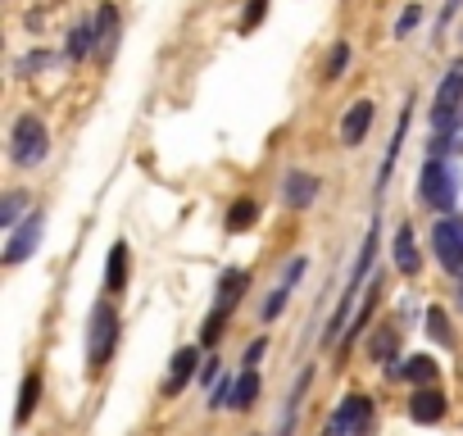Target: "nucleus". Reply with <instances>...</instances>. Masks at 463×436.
I'll return each instance as SVG.
<instances>
[{"mask_svg": "<svg viewBox=\"0 0 463 436\" xmlns=\"http://www.w3.org/2000/svg\"><path fill=\"white\" fill-rule=\"evenodd\" d=\"M114 341H118V314H114L109 305H96V314H91V346H87V364H91V373L105 368Z\"/></svg>", "mask_w": 463, "mask_h": 436, "instance_id": "f257e3e1", "label": "nucleus"}, {"mask_svg": "<svg viewBox=\"0 0 463 436\" xmlns=\"http://www.w3.org/2000/svg\"><path fill=\"white\" fill-rule=\"evenodd\" d=\"M46 128H42V118L37 114H24L19 123H14V164H24V168H33V164H42L46 159Z\"/></svg>", "mask_w": 463, "mask_h": 436, "instance_id": "f03ea898", "label": "nucleus"}, {"mask_svg": "<svg viewBox=\"0 0 463 436\" xmlns=\"http://www.w3.org/2000/svg\"><path fill=\"white\" fill-rule=\"evenodd\" d=\"M458 100H463V60H454L449 73H445L440 87H436V100H431V128H449Z\"/></svg>", "mask_w": 463, "mask_h": 436, "instance_id": "7ed1b4c3", "label": "nucleus"}, {"mask_svg": "<svg viewBox=\"0 0 463 436\" xmlns=\"http://www.w3.org/2000/svg\"><path fill=\"white\" fill-rule=\"evenodd\" d=\"M431 246H436L440 269H449V273L463 269V223H458V218H440L436 232H431Z\"/></svg>", "mask_w": 463, "mask_h": 436, "instance_id": "20e7f679", "label": "nucleus"}, {"mask_svg": "<svg viewBox=\"0 0 463 436\" xmlns=\"http://www.w3.org/2000/svg\"><path fill=\"white\" fill-rule=\"evenodd\" d=\"M368 418H373V404H368L364 395H345V400H341V409H336V413H332V422H327V436L364 431V427H368Z\"/></svg>", "mask_w": 463, "mask_h": 436, "instance_id": "39448f33", "label": "nucleus"}, {"mask_svg": "<svg viewBox=\"0 0 463 436\" xmlns=\"http://www.w3.org/2000/svg\"><path fill=\"white\" fill-rule=\"evenodd\" d=\"M422 200L436 204V209L454 204V186H449V173H445L440 159H427V168H422Z\"/></svg>", "mask_w": 463, "mask_h": 436, "instance_id": "423d86ee", "label": "nucleus"}, {"mask_svg": "<svg viewBox=\"0 0 463 436\" xmlns=\"http://www.w3.org/2000/svg\"><path fill=\"white\" fill-rule=\"evenodd\" d=\"M42 232H46V218H42V213H28V223H24V228L10 237V246H5V264H24V260L37 251Z\"/></svg>", "mask_w": 463, "mask_h": 436, "instance_id": "0eeeda50", "label": "nucleus"}, {"mask_svg": "<svg viewBox=\"0 0 463 436\" xmlns=\"http://www.w3.org/2000/svg\"><path fill=\"white\" fill-rule=\"evenodd\" d=\"M368 128H373V105H368V100H354V105L345 109V118H341V141H345V146H359V141L368 137Z\"/></svg>", "mask_w": 463, "mask_h": 436, "instance_id": "6e6552de", "label": "nucleus"}, {"mask_svg": "<svg viewBox=\"0 0 463 436\" xmlns=\"http://www.w3.org/2000/svg\"><path fill=\"white\" fill-rule=\"evenodd\" d=\"M409 413H413V422H436V418H445V395L431 391V386H422V391L409 400Z\"/></svg>", "mask_w": 463, "mask_h": 436, "instance_id": "1a4fd4ad", "label": "nucleus"}, {"mask_svg": "<svg viewBox=\"0 0 463 436\" xmlns=\"http://www.w3.org/2000/svg\"><path fill=\"white\" fill-rule=\"evenodd\" d=\"M282 195H287L291 209H305V204L318 195V177H309V173H291L287 186H282Z\"/></svg>", "mask_w": 463, "mask_h": 436, "instance_id": "9d476101", "label": "nucleus"}, {"mask_svg": "<svg viewBox=\"0 0 463 436\" xmlns=\"http://www.w3.org/2000/svg\"><path fill=\"white\" fill-rule=\"evenodd\" d=\"M195 364H200V355H195V350H177V355H173V373H168L164 391H177L182 382H191V377H195Z\"/></svg>", "mask_w": 463, "mask_h": 436, "instance_id": "9b49d317", "label": "nucleus"}, {"mask_svg": "<svg viewBox=\"0 0 463 436\" xmlns=\"http://www.w3.org/2000/svg\"><path fill=\"white\" fill-rule=\"evenodd\" d=\"M395 264H400V273H418V246H413V228H400V232H395Z\"/></svg>", "mask_w": 463, "mask_h": 436, "instance_id": "f8f14e48", "label": "nucleus"}, {"mask_svg": "<svg viewBox=\"0 0 463 436\" xmlns=\"http://www.w3.org/2000/svg\"><path fill=\"white\" fill-rule=\"evenodd\" d=\"M105 282H109V291H123V282H128V246L118 242L114 251H109V264H105Z\"/></svg>", "mask_w": 463, "mask_h": 436, "instance_id": "ddd939ff", "label": "nucleus"}, {"mask_svg": "<svg viewBox=\"0 0 463 436\" xmlns=\"http://www.w3.org/2000/svg\"><path fill=\"white\" fill-rule=\"evenodd\" d=\"M37 400H42V377H37V373H28V377H24L19 409H14V422H28V418H33V409H37Z\"/></svg>", "mask_w": 463, "mask_h": 436, "instance_id": "4468645a", "label": "nucleus"}, {"mask_svg": "<svg viewBox=\"0 0 463 436\" xmlns=\"http://www.w3.org/2000/svg\"><path fill=\"white\" fill-rule=\"evenodd\" d=\"M114 28H118V10H114V5H105V10H100V19H96V46H100L105 55L114 51Z\"/></svg>", "mask_w": 463, "mask_h": 436, "instance_id": "2eb2a0df", "label": "nucleus"}, {"mask_svg": "<svg viewBox=\"0 0 463 436\" xmlns=\"http://www.w3.org/2000/svg\"><path fill=\"white\" fill-rule=\"evenodd\" d=\"M255 395H260V377H255V373H246L237 386H232V400H227V404H232V409H250V404H255Z\"/></svg>", "mask_w": 463, "mask_h": 436, "instance_id": "dca6fc26", "label": "nucleus"}, {"mask_svg": "<svg viewBox=\"0 0 463 436\" xmlns=\"http://www.w3.org/2000/svg\"><path fill=\"white\" fill-rule=\"evenodd\" d=\"M409 382H418V386H427V382H436V359H427V355H413L404 368H400Z\"/></svg>", "mask_w": 463, "mask_h": 436, "instance_id": "f3484780", "label": "nucleus"}, {"mask_svg": "<svg viewBox=\"0 0 463 436\" xmlns=\"http://www.w3.org/2000/svg\"><path fill=\"white\" fill-rule=\"evenodd\" d=\"M91 46H96V28H91V24H78L73 37H69V60H82Z\"/></svg>", "mask_w": 463, "mask_h": 436, "instance_id": "a211bd4d", "label": "nucleus"}, {"mask_svg": "<svg viewBox=\"0 0 463 436\" xmlns=\"http://www.w3.org/2000/svg\"><path fill=\"white\" fill-rule=\"evenodd\" d=\"M255 223V200H237V204H232V213H227V228L232 232H246Z\"/></svg>", "mask_w": 463, "mask_h": 436, "instance_id": "6ab92c4d", "label": "nucleus"}, {"mask_svg": "<svg viewBox=\"0 0 463 436\" xmlns=\"http://www.w3.org/2000/svg\"><path fill=\"white\" fill-rule=\"evenodd\" d=\"M427 332H431L440 346H449V318H445V309H427Z\"/></svg>", "mask_w": 463, "mask_h": 436, "instance_id": "aec40b11", "label": "nucleus"}, {"mask_svg": "<svg viewBox=\"0 0 463 436\" xmlns=\"http://www.w3.org/2000/svg\"><path fill=\"white\" fill-rule=\"evenodd\" d=\"M264 14H269V0H250V5H246V14H241V28H255Z\"/></svg>", "mask_w": 463, "mask_h": 436, "instance_id": "412c9836", "label": "nucleus"}, {"mask_svg": "<svg viewBox=\"0 0 463 436\" xmlns=\"http://www.w3.org/2000/svg\"><path fill=\"white\" fill-rule=\"evenodd\" d=\"M345 64H350V51H345V46H336V51H332V64H327V78H341V73H345Z\"/></svg>", "mask_w": 463, "mask_h": 436, "instance_id": "4be33fe9", "label": "nucleus"}, {"mask_svg": "<svg viewBox=\"0 0 463 436\" xmlns=\"http://www.w3.org/2000/svg\"><path fill=\"white\" fill-rule=\"evenodd\" d=\"M391 346H395V327H386V332L373 341V355H377V359H386V355H391Z\"/></svg>", "mask_w": 463, "mask_h": 436, "instance_id": "5701e85b", "label": "nucleus"}, {"mask_svg": "<svg viewBox=\"0 0 463 436\" xmlns=\"http://www.w3.org/2000/svg\"><path fill=\"white\" fill-rule=\"evenodd\" d=\"M19 204H24L19 195H10L5 204H0V223H14V213H19Z\"/></svg>", "mask_w": 463, "mask_h": 436, "instance_id": "b1692460", "label": "nucleus"}, {"mask_svg": "<svg viewBox=\"0 0 463 436\" xmlns=\"http://www.w3.org/2000/svg\"><path fill=\"white\" fill-rule=\"evenodd\" d=\"M260 355H264V341H255V346L246 350V364H250V373H255V359H260Z\"/></svg>", "mask_w": 463, "mask_h": 436, "instance_id": "393cba45", "label": "nucleus"}]
</instances>
